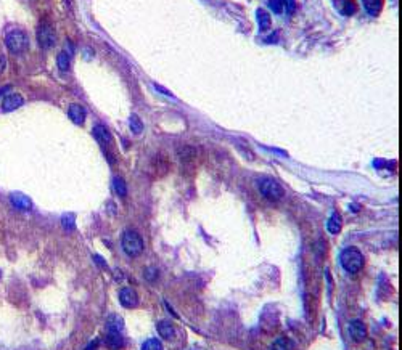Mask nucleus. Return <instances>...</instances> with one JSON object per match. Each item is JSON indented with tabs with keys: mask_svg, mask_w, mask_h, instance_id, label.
Segmentation results:
<instances>
[{
	"mask_svg": "<svg viewBox=\"0 0 402 350\" xmlns=\"http://www.w3.org/2000/svg\"><path fill=\"white\" fill-rule=\"evenodd\" d=\"M339 260H341V265H343V269L348 272V273H359L362 269H364V255L362 252L357 249V248H346L343 252L339 255Z\"/></svg>",
	"mask_w": 402,
	"mask_h": 350,
	"instance_id": "f257e3e1",
	"label": "nucleus"
},
{
	"mask_svg": "<svg viewBox=\"0 0 402 350\" xmlns=\"http://www.w3.org/2000/svg\"><path fill=\"white\" fill-rule=\"evenodd\" d=\"M121 246L129 257H137L143 251V240L135 230H126L121 238Z\"/></svg>",
	"mask_w": 402,
	"mask_h": 350,
	"instance_id": "f03ea898",
	"label": "nucleus"
},
{
	"mask_svg": "<svg viewBox=\"0 0 402 350\" xmlns=\"http://www.w3.org/2000/svg\"><path fill=\"white\" fill-rule=\"evenodd\" d=\"M259 191L261 194L269 199V201H280L281 198H283V194H285V190L283 187L274 179H263L259 182Z\"/></svg>",
	"mask_w": 402,
	"mask_h": 350,
	"instance_id": "7ed1b4c3",
	"label": "nucleus"
},
{
	"mask_svg": "<svg viewBox=\"0 0 402 350\" xmlns=\"http://www.w3.org/2000/svg\"><path fill=\"white\" fill-rule=\"evenodd\" d=\"M27 36L23 33V31H12V33H8L7 37H5V45L7 48L12 51L15 55H19L23 53V51L27 48Z\"/></svg>",
	"mask_w": 402,
	"mask_h": 350,
	"instance_id": "20e7f679",
	"label": "nucleus"
},
{
	"mask_svg": "<svg viewBox=\"0 0 402 350\" xmlns=\"http://www.w3.org/2000/svg\"><path fill=\"white\" fill-rule=\"evenodd\" d=\"M37 42L42 48H52L56 44V33L52 23L42 21L37 27Z\"/></svg>",
	"mask_w": 402,
	"mask_h": 350,
	"instance_id": "39448f33",
	"label": "nucleus"
},
{
	"mask_svg": "<svg viewBox=\"0 0 402 350\" xmlns=\"http://www.w3.org/2000/svg\"><path fill=\"white\" fill-rule=\"evenodd\" d=\"M119 302L126 308H134L138 305V294L132 287H123L119 291Z\"/></svg>",
	"mask_w": 402,
	"mask_h": 350,
	"instance_id": "423d86ee",
	"label": "nucleus"
},
{
	"mask_svg": "<svg viewBox=\"0 0 402 350\" xmlns=\"http://www.w3.org/2000/svg\"><path fill=\"white\" fill-rule=\"evenodd\" d=\"M103 344L109 350H121L124 347L126 341L123 337V333H119V331H106L105 339H103Z\"/></svg>",
	"mask_w": 402,
	"mask_h": 350,
	"instance_id": "0eeeda50",
	"label": "nucleus"
},
{
	"mask_svg": "<svg viewBox=\"0 0 402 350\" xmlns=\"http://www.w3.org/2000/svg\"><path fill=\"white\" fill-rule=\"evenodd\" d=\"M349 336L353 337L354 342H362L367 337V326L360 320H353L349 323Z\"/></svg>",
	"mask_w": 402,
	"mask_h": 350,
	"instance_id": "6e6552de",
	"label": "nucleus"
},
{
	"mask_svg": "<svg viewBox=\"0 0 402 350\" xmlns=\"http://www.w3.org/2000/svg\"><path fill=\"white\" fill-rule=\"evenodd\" d=\"M23 103H24L23 95H19V94H8V95L4 97V100H2V111H4V112L15 111V109H18L19 106H23Z\"/></svg>",
	"mask_w": 402,
	"mask_h": 350,
	"instance_id": "1a4fd4ad",
	"label": "nucleus"
},
{
	"mask_svg": "<svg viewBox=\"0 0 402 350\" xmlns=\"http://www.w3.org/2000/svg\"><path fill=\"white\" fill-rule=\"evenodd\" d=\"M269 7L272 8V12L275 13H281V12L293 13L295 7H296V0H270Z\"/></svg>",
	"mask_w": 402,
	"mask_h": 350,
	"instance_id": "9d476101",
	"label": "nucleus"
},
{
	"mask_svg": "<svg viewBox=\"0 0 402 350\" xmlns=\"http://www.w3.org/2000/svg\"><path fill=\"white\" fill-rule=\"evenodd\" d=\"M68 116H69V119H71V121L74 122V124L82 126L84 122H85L87 112H85L84 106L77 105V103H73V105L69 106V109H68Z\"/></svg>",
	"mask_w": 402,
	"mask_h": 350,
	"instance_id": "9b49d317",
	"label": "nucleus"
},
{
	"mask_svg": "<svg viewBox=\"0 0 402 350\" xmlns=\"http://www.w3.org/2000/svg\"><path fill=\"white\" fill-rule=\"evenodd\" d=\"M333 5H335V8L338 10V12L341 15H344V16L354 15L356 10H357V5H356L354 0H333Z\"/></svg>",
	"mask_w": 402,
	"mask_h": 350,
	"instance_id": "f8f14e48",
	"label": "nucleus"
},
{
	"mask_svg": "<svg viewBox=\"0 0 402 350\" xmlns=\"http://www.w3.org/2000/svg\"><path fill=\"white\" fill-rule=\"evenodd\" d=\"M156 329H158V334L163 339H166V341H173V339L176 337V328H174L173 323L167 322V320L159 322Z\"/></svg>",
	"mask_w": 402,
	"mask_h": 350,
	"instance_id": "ddd939ff",
	"label": "nucleus"
},
{
	"mask_svg": "<svg viewBox=\"0 0 402 350\" xmlns=\"http://www.w3.org/2000/svg\"><path fill=\"white\" fill-rule=\"evenodd\" d=\"M10 201H12V204L16 209H21V211H29L33 208V201L21 193H13L12 196H10Z\"/></svg>",
	"mask_w": 402,
	"mask_h": 350,
	"instance_id": "4468645a",
	"label": "nucleus"
},
{
	"mask_svg": "<svg viewBox=\"0 0 402 350\" xmlns=\"http://www.w3.org/2000/svg\"><path fill=\"white\" fill-rule=\"evenodd\" d=\"M94 137L97 138L98 143H102V145H109V143H111V133H109V130L102 124H97L94 127Z\"/></svg>",
	"mask_w": 402,
	"mask_h": 350,
	"instance_id": "2eb2a0df",
	"label": "nucleus"
},
{
	"mask_svg": "<svg viewBox=\"0 0 402 350\" xmlns=\"http://www.w3.org/2000/svg\"><path fill=\"white\" fill-rule=\"evenodd\" d=\"M341 226H343V219H341V215L338 212L331 214V217L328 219L327 222V230L331 233V235H336L341 231Z\"/></svg>",
	"mask_w": 402,
	"mask_h": 350,
	"instance_id": "dca6fc26",
	"label": "nucleus"
},
{
	"mask_svg": "<svg viewBox=\"0 0 402 350\" xmlns=\"http://www.w3.org/2000/svg\"><path fill=\"white\" fill-rule=\"evenodd\" d=\"M362 5L367 10L368 15H380L381 8H383V0H362Z\"/></svg>",
	"mask_w": 402,
	"mask_h": 350,
	"instance_id": "f3484780",
	"label": "nucleus"
},
{
	"mask_svg": "<svg viewBox=\"0 0 402 350\" xmlns=\"http://www.w3.org/2000/svg\"><path fill=\"white\" fill-rule=\"evenodd\" d=\"M123 329H124L123 318H121L119 315L108 316V320H106V331H119V333H123Z\"/></svg>",
	"mask_w": 402,
	"mask_h": 350,
	"instance_id": "a211bd4d",
	"label": "nucleus"
},
{
	"mask_svg": "<svg viewBox=\"0 0 402 350\" xmlns=\"http://www.w3.org/2000/svg\"><path fill=\"white\" fill-rule=\"evenodd\" d=\"M256 18H257V24H259L261 31L269 29L270 24H272V18H270V13H267L266 10H263V8H259L256 12Z\"/></svg>",
	"mask_w": 402,
	"mask_h": 350,
	"instance_id": "6ab92c4d",
	"label": "nucleus"
},
{
	"mask_svg": "<svg viewBox=\"0 0 402 350\" xmlns=\"http://www.w3.org/2000/svg\"><path fill=\"white\" fill-rule=\"evenodd\" d=\"M270 350H295V344L288 337H278L270 345Z\"/></svg>",
	"mask_w": 402,
	"mask_h": 350,
	"instance_id": "aec40b11",
	"label": "nucleus"
},
{
	"mask_svg": "<svg viewBox=\"0 0 402 350\" xmlns=\"http://www.w3.org/2000/svg\"><path fill=\"white\" fill-rule=\"evenodd\" d=\"M113 188L114 193L118 194L119 198H126L127 196V183L123 177H114L113 179Z\"/></svg>",
	"mask_w": 402,
	"mask_h": 350,
	"instance_id": "412c9836",
	"label": "nucleus"
},
{
	"mask_svg": "<svg viewBox=\"0 0 402 350\" xmlns=\"http://www.w3.org/2000/svg\"><path fill=\"white\" fill-rule=\"evenodd\" d=\"M193 158H195V148H192V147H182V148H179V159L182 161L184 164L192 162Z\"/></svg>",
	"mask_w": 402,
	"mask_h": 350,
	"instance_id": "4be33fe9",
	"label": "nucleus"
},
{
	"mask_svg": "<svg viewBox=\"0 0 402 350\" xmlns=\"http://www.w3.org/2000/svg\"><path fill=\"white\" fill-rule=\"evenodd\" d=\"M56 66H58L60 71H62V73H66V71L69 69V66H71V56H68L65 51L58 53V56H56Z\"/></svg>",
	"mask_w": 402,
	"mask_h": 350,
	"instance_id": "5701e85b",
	"label": "nucleus"
},
{
	"mask_svg": "<svg viewBox=\"0 0 402 350\" xmlns=\"http://www.w3.org/2000/svg\"><path fill=\"white\" fill-rule=\"evenodd\" d=\"M129 127H130V130L135 133V135H138V133L143 132V122H142V119H140L137 114H130V118H129Z\"/></svg>",
	"mask_w": 402,
	"mask_h": 350,
	"instance_id": "b1692460",
	"label": "nucleus"
},
{
	"mask_svg": "<svg viewBox=\"0 0 402 350\" xmlns=\"http://www.w3.org/2000/svg\"><path fill=\"white\" fill-rule=\"evenodd\" d=\"M142 350H163V344H161L159 339H147V341L142 344Z\"/></svg>",
	"mask_w": 402,
	"mask_h": 350,
	"instance_id": "393cba45",
	"label": "nucleus"
},
{
	"mask_svg": "<svg viewBox=\"0 0 402 350\" xmlns=\"http://www.w3.org/2000/svg\"><path fill=\"white\" fill-rule=\"evenodd\" d=\"M62 223H63V226H65V230H68V231L74 230V226H76V219H74V215H73V214H66V215H63Z\"/></svg>",
	"mask_w": 402,
	"mask_h": 350,
	"instance_id": "a878e982",
	"label": "nucleus"
},
{
	"mask_svg": "<svg viewBox=\"0 0 402 350\" xmlns=\"http://www.w3.org/2000/svg\"><path fill=\"white\" fill-rule=\"evenodd\" d=\"M65 53H66L68 56H73V55H74V45H73V42H71V40H66Z\"/></svg>",
	"mask_w": 402,
	"mask_h": 350,
	"instance_id": "bb28decb",
	"label": "nucleus"
},
{
	"mask_svg": "<svg viewBox=\"0 0 402 350\" xmlns=\"http://www.w3.org/2000/svg\"><path fill=\"white\" fill-rule=\"evenodd\" d=\"M5 68H7V58H5V55L0 53V74L4 73Z\"/></svg>",
	"mask_w": 402,
	"mask_h": 350,
	"instance_id": "cd10ccee",
	"label": "nucleus"
},
{
	"mask_svg": "<svg viewBox=\"0 0 402 350\" xmlns=\"http://www.w3.org/2000/svg\"><path fill=\"white\" fill-rule=\"evenodd\" d=\"M98 345H100V341H98V339H95V341L90 342V344H89V345H87L84 350H97V348H98Z\"/></svg>",
	"mask_w": 402,
	"mask_h": 350,
	"instance_id": "c85d7f7f",
	"label": "nucleus"
},
{
	"mask_svg": "<svg viewBox=\"0 0 402 350\" xmlns=\"http://www.w3.org/2000/svg\"><path fill=\"white\" fill-rule=\"evenodd\" d=\"M10 89H12L10 85H7V87H4V89H0V97H4V95L7 94V92H8Z\"/></svg>",
	"mask_w": 402,
	"mask_h": 350,
	"instance_id": "c756f323",
	"label": "nucleus"
}]
</instances>
